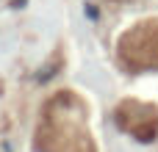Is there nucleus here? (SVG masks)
I'll return each instance as SVG.
<instances>
[{"label":"nucleus","mask_w":158,"mask_h":152,"mask_svg":"<svg viewBox=\"0 0 158 152\" xmlns=\"http://www.w3.org/2000/svg\"><path fill=\"white\" fill-rule=\"evenodd\" d=\"M33 152H97L89 102L78 91L58 89L44 100L33 130Z\"/></svg>","instance_id":"1"},{"label":"nucleus","mask_w":158,"mask_h":152,"mask_svg":"<svg viewBox=\"0 0 158 152\" xmlns=\"http://www.w3.org/2000/svg\"><path fill=\"white\" fill-rule=\"evenodd\" d=\"M117 58L128 72H158V17L133 22L119 36Z\"/></svg>","instance_id":"2"},{"label":"nucleus","mask_w":158,"mask_h":152,"mask_svg":"<svg viewBox=\"0 0 158 152\" xmlns=\"http://www.w3.org/2000/svg\"><path fill=\"white\" fill-rule=\"evenodd\" d=\"M114 119L122 133L133 136L136 141H156L158 138V105L144 100H122L114 108Z\"/></svg>","instance_id":"3"}]
</instances>
